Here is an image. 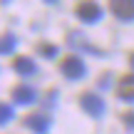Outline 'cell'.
Instances as JSON below:
<instances>
[{
    "label": "cell",
    "instance_id": "3",
    "mask_svg": "<svg viewBox=\"0 0 134 134\" xmlns=\"http://www.w3.org/2000/svg\"><path fill=\"white\" fill-rule=\"evenodd\" d=\"M77 18H80L82 23H99L102 8L94 3V0H82V3L77 5Z\"/></svg>",
    "mask_w": 134,
    "mask_h": 134
},
{
    "label": "cell",
    "instance_id": "12",
    "mask_svg": "<svg viewBox=\"0 0 134 134\" xmlns=\"http://www.w3.org/2000/svg\"><path fill=\"white\" fill-rule=\"evenodd\" d=\"M40 52H42L45 57H55V55H57V47H55V45H40Z\"/></svg>",
    "mask_w": 134,
    "mask_h": 134
},
{
    "label": "cell",
    "instance_id": "6",
    "mask_svg": "<svg viewBox=\"0 0 134 134\" xmlns=\"http://www.w3.org/2000/svg\"><path fill=\"white\" fill-rule=\"evenodd\" d=\"M117 97L124 102H134V75H124L117 82Z\"/></svg>",
    "mask_w": 134,
    "mask_h": 134
},
{
    "label": "cell",
    "instance_id": "1",
    "mask_svg": "<svg viewBox=\"0 0 134 134\" xmlns=\"http://www.w3.org/2000/svg\"><path fill=\"white\" fill-rule=\"evenodd\" d=\"M60 70H62V75L67 80H82L87 75V67H85L80 55H67L62 60V65H60Z\"/></svg>",
    "mask_w": 134,
    "mask_h": 134
},
{
    "label": "cell",
    "instance_id": "10",
    "mask_svg": "<svg viewBox=\"0 0 134 134\" xmlns=\"http://www.w3.org/2000/svg\"><path fill=\"white\" fill-rule=\"evenodd\" d=\"M15 45H18L15 35H10V32L0 35V55H10V52L15 50Z\"/></svg>",
    "mask_w": 134,
    "mask_h": 134
},
{
    "label": "cell",
    "instance_id": "4",
    "mask_svg": "<svg viewBox=\"0 0 134 134\" xmlns=\"http://www.w3.org/2000/svg\"><path fill=\"white\" fill-rule=\"evenodd\" d=\"M109 10L114 13V18L124 23L134 20V0H109Z\"/></svg>",
    "mask_w": 134,
    "mask_h": 134
},
{
    "label": "cell",
    "instance_id": "13",
    "mask_svg": "<svg viewBox=\"0 0 134 134\" xmlns=\"http://www.w3.org/2000/svg\"><path fill=\"white\" fill-rule=\"evenodd\" d=\"M122 122H124L127 129H134V112H124L122 114Z\"/></svg>",
    "mask_w": 134,
    "mask_h": 134
},
{
    "label": "cell",
    "instance_id": "2",
    "mask_svg": "<svg viewBox=\"0 0 134 134\" xmlns=\"http://www.w3.org/2000/svg\"><path fill=\"white\" fill-rule=\"evenodd\" d=\"M80 104L90 117H102L104 114V99H102L99 94H94V92H82Z\"/></svg>",
    "mask_w": 134,
    "mask_h": 134
},
{
    "label": "cell",
    "instance_id": "11",
    "mask_svg": "<svg viewBox=\"0 0 134 134\" xmlns=\"http://www.w3.org/2000/svg\"><path fill=\"white\" fill-rule=\"evenodd\" d=\"M10 119H13V109H10L8 104H3V102H0V124H8Z\"/></svg>",
    "mask_w": 134,
    "mask_h": 134
},
{
    "label": "cell",
    "instance_id": "15",
    "mask_svg": "<svg viewBox=\"0 0 134 134\" xmlns=\"http://www.w3.org/2000/svg\"><path fill=\"white\" fill-rule=\"evenodd\" d=\"M45 3H57V0H45Z\"/></svg>",
    "mask_w": 134,
    "mask_h": 134
},
{
    "label": "cell",
    "instance_id": "9",
    "mask_svg": "<svg viewBox=\"0 0 134 134\" xmlns=\"http://www.w3.org/2000/svg\"><path fill=\"white\" fill-rule=\"evenodd\" d=\"M13 70L18 72V75H23V77H30V75H35V72H37V65H35L30 57H15Z\"/></svg>",
    "mask_w": 134,
    "mask_h": 134
},
{
    "label": "cell",
    "instance_id": "14",
    "mask_svg": "<svg viewBox=\"0 0 134 134\" xmlns=\"http://www.w3.org/2000/svg\"><path fill=\"white\" fill-rule=\"evenodd\" d=\"M129 65H132V67H134V52H132V55H129Z\"/></svg>",
    "mask_w": 134,
    "mask_h": 134
},
{
    "label": "cell",
    "instance_id": "5",
    "mask_svg": "<svg viewBox=\"0 0 134 134\" xmlns=\"http://www.w3.org/2000/svg\"><path fill=\"white\" fill-rule=\"evenodd\" d=\"M25 124H27L35 134H47V129H50V114H45V112H35V114H27Z\"/></svg>",
    "mask_w": 134,
    "mask_h": 134
},
{
    "label": "cell",
    "instance_id": "7",
    "mask_svg": "<svg viewBox=\"0 0 134 134\" xmlns=\"http://www.w3.org/2000/svg\"><path fill=\"white\" fill-rule=\"evenodd\" d=\"M13 99L18 102V104H32V102L37 99V92H35L32 87H27V85H20V87L13 90Z\"/></svg>",
    "mask_w": 134,
    "mask_h": 134
},
{
    "label": "cell",
    "instance_id": "8",
    "mask_svg": "<svg viewBox=\"0 0 134 134\" xmlns=\"http://www.w3.org/2000/svg\"><path fill=\"white\" fill-rule=\"evenodd\" d=\"M67 42H70V47H77V50H90V52H94L97 57H102V55H104L102 50L92 47V45L85 40V35H82V32H70V35H67Z\"/></svg>",
    "mask_w": 134,
    "mask_h": 134
}]
</instances>
